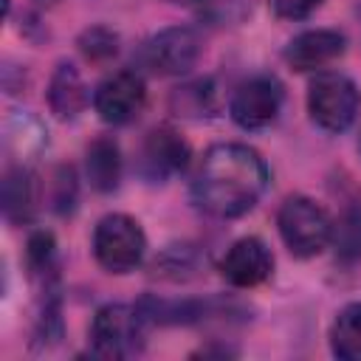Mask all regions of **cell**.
Returning a JSON list of instances; mask_svg holds the SVG:
<instances>
[{
    "instance_id": "obj_13",
    "label": "cell",
    "mask_w": 361,
    "mask_h": 361,
    "mask_svg": "<svg viewBox=\"0 0 361 361\" xmlns=\"http://www.w3.org/2000/svg\"><path fill=\"white\" fill-rule=\"evenodd\" d=\"M85 172L87 180L96 192H113L118 189L121 180V152L118 144L107 135L90 141V147L85 149Z\"/></svg>"
},
{
    "instance_id": "obj_8",
    "label": "cell",
    "mask_w": 361,
    "mask_h": 361,
    "mask_svg": "<svg viewBox=\"0 0 361 361\" xmlns=\"http://www.w3.org/2000/svg\"><path fill=\"white\" fill-rule=\"evenodd\" d=\"M144 102H147V87L135 71H118L107 76L93 93V107L99 118L107 124H130L141 113Z\"/></svg>"
},
{
    "instance_id": "obj_21",
    "label": "cell",
    "mask_w": 361,
    "mask_h": 361,
    "mask_svg": "<svg viewBox=\"0 0 361 361\" xmlns=\"http://www.w3.org/2000/svg\"><path fill=\"white\" fill-rule=\"evenodd\" d=\"M169 3L183 6V8H195L197 14H203L209 20L237 17L240 14V6H243V0H169Z\"/></svg>"
},
{
    "instance_id": "obj_14",
    "label": "cell",
    "mask_w": 361,
    "mask_h": 361,
    "mask_svg": "<svg viewBox=\"0 0 361 361\" xmlns=\"http://www.w3.org/2000/svg\"><path fill=\"white\" fill-rule=\"evenodd\" d=\"M330 350L341 361H361V302L344 305L330 324Z\"/></svg>"
},
{
    "instance_id": "obj_17",
    "label": "cell",
    "mask_w": 361,
    "mask_h": 361,
    "mask_svg": "<svg viewBox=\"0 0 361 361\" xmlns=\"http://www.w3.org/2000/svg\"><path fill=\"white\" fill-rule=\"evenodd\" d=\"M172 110L178 116H189V118H203V116H212L214 113V90H212V82H192V85H183L172 93Z\"/></svg>"
},
{
    "instance_id": "obj_24",
    "label": "cell",
    "mask_w": 361,
    "mask_h": 361,
    "mask_svg": "<svg viewBox=\"0 0 361 361\" xmlns=\"http://www.w3.org/2000/svg\"><path fill=\"white\" fill-rule=\"evenodd\" d=\"M358 152H361V135H358Z\"/></svg>"
},
{
    "instance_id": "obj_12",
    "label": "cell",
    "mask_w": 361,
    "mask_h": 361,
    "mask_svg": "<svg viewBox=\"0 0 361 361\" xmlns=\"http://www.w3.org/2000/svg\"><path fill=\"white\" fill-rule=\"evenodd\" d=\"M85 104H87V87L82 82V73L71 62L56 65V71L51 73V82H48L51 113L62 121H71L85 110Z\"/></svg>"
},
{
    "instance_id": "obj_5",
    "label": "cell",
    "mask_w": 361,
    "mask_h": 361,
    "mask_svg": "<svg viewBox=\"0 0 361 361\" xmlns=\"http://www.w3.org/2000/svg\"><path fill=\"white\" fill-rule=\"evenodd\" d=\"M307 113L327 133H344L355 124L361 113V90L358 85L336 71H324L310 82L307 90Z\"/></svg>"
},
{
    "instance_id": "obj_23",
    "label": "cell",
    "mask_w": 361,
    "mask_h": 361,
    "mask_svg": "<svg viewBox=\"0 0 361 361\" xmlns=\"http://www.w3.org/2000/svg\"><path fill=\"white\" fill-rule=\"evenodd\" d=\"M322 3H324V0H271L276 17H282V20H305V17H310Z\"/></svg>"
},
{
    "instance_id": "obj_11",
    "label": "cell",
    "mask_w": 361,
    "mask_h": 361,
    "mask_svg": "<svg viewBox=\"0 0 361 361\" xmlns=\"http://www.w3.org/2000/svg\"><path fill=\"white\" fill-rule=\"evenodd\" d=\"M347 39L341 31L333 28H313L293 37L285 48V59L293 71H322L338 56H344Z\"/></svg>"
},
{
    "instance_id": "obj_15",
    "label": "cell",
    "mask_w": 361,
    "mask_h": 361,
    "mask_svg": "<svg viewBox=\"0 0 361 361\" xmlns=\"http://www.w3.org/2000/svg\"><path fill=\"white\" fill-rule=\"evenodd\" d=\"M34 212V183L25 166H8L3 178V214L11 223H25Z\"/></svg>"
},
{
    "instance_id": "obj_16",
    "label": "cell",
    "mask_w": 361,
    "mask_h": 361,
    "mask_svg": "<svg viewBox=\"0 0 361 361\" xmlns=\"http://www.w3.org/2000/svg\"><path fill=\"white\" fill-rule=\"evenodd\" d=\"M330 243L336 245L338 259L344 262L361 259V197H353L344 203L341 214L333 220Z\"/></svg>"
},
{
    "instance_id": "obj_20",
    "label": "cell",
    "mask_w": 361,
    "mask_h": 361,
    "mask_svg": "<svg viewBox=\"0 0 361 361\" xmlns=\"http://www.w3.org/2000/svg\"><path fill=\"white\" fill-rule=\"evenodd\" d=\"M197 268V254L192 245H169L161 259H155V271H161V276L169 279H186L192 276Z\"/></svg>"
},
{
    "instance_id": "obj_10",
    "label": "cell",
    "mask_w": 361,
    "mask_h": 361,
    "mask_svg": "<svg viewBox=\"0 0 361 361\" xmlns=\"http://www.w3.org/2000/svg\"><path fill=\"white\" fill-rule=\"evenodd\" d=\"M274 271V254L259 237H243L228 245L220 259V274L234 288H254Z\"/></svg>"
},
{
    "instance_id": "obj_7",
    "label": "cell",
    "mask_w": 361,
    "mask_h": 361,
    "mask_svg": "<svg viewBox=\"0 0 361 361\" xmlns=\"http://www.w3.org/2000/svg\"><path fill=\"white\" fill-rule=\"evenodd\" d=\"M282 110V85L274 76H251L245 79L228 104L231 118L243 130H262L268 127Z\"/></svg>"
},
{
    "instance_id": "obj_19",
    "label": "cell",
    "mask_w": 361,
    "mask_h": 361,
    "mask_svg": "<svg viewBox=\"0 0 361 361\" xmlns=\"http://www.w3.org/2000/svg\"><path fill=\"white\" fill-rule=\"evenodd\" d=\"M79 51L90 62H107L118 54V34H113L104 25H93L79 37Z\"/></svg>"
},
{
    "instance_id": "obj_6",
    "label": "cell",
    "mask_w": 361,
    "mask_h": 361,
    "mask_svg": "<svg viewBox=\"0 0 361 361\" xmlns=\"http://www.w3.org/2000/svg\"><path fill=\"white\" fill-rule=\"evenodd\" d=\"M200 59V37L186 25H169L147 39L144 62L161 76H183Z\"/></svg>"
},
{
    "instance_id": "obj_9",
    "label": "cell",
    "mask_w": 361,
    "mask_h": 361,
    "mask_svg": "<svg viewBox=\"0 0 361 361\" xmlns=\"http://www.w3.org/2000/svg\"><path fill=\"white\" fill-rule=\"evenodd\" d=\"M189 158H192V152H189V144L183 141V135H178L172 127H158L141 144L138 172L144 180L158 183V180H166V178L183 172Z\"/></svg>"
},
{
    "instance_id": "obj_2",
    "label": "cell",
    "mask_w": 361,
    "mask_h": 361,
    "mask_svg": "<svg viewBox=\"0 0 361 361\" xmlns=\"http://www.w3.org/2000/svg\"><path fill=\"white\" fill-rule=\"evenodd\" d=\"M276 226H279V234L288 251L302 259L322 254L333 237V220L327 209L305 195H290L279 206Z\"/></svg>"
},
{
    "instance_id": "obj_22",
    "label": "cell",
    "mask_w": 361,
    "mask_h": 361,
    "mask_svg": "<svg viewBox=\"0 0 361 361\" xmlns=\"http://www.w3.org/2000/svg\"><path fill=\"white\" fill-rule=\"evenodd\" d=\"M54 186H56L54 209H56V212H62V214H65V212H71V209H73V200H76V178H73V169H71V166L56 169Z\"/></svg>"
},
{
    "instance_id": "obj_4",
    "label": "cell",
    "mask_w": 361,
    "mask_h": 361,
    "mask_svg": "<svg viewBox=\"0 0 361 361\" xmlns=\"http://www.w3.org/2000/svg\"><path fill=\"white\" fill-rule=\"evenodd\" d=\"M144 324L147 316L130 305H104L96 310L90 322V347L99 358H130L144 347Z\"/></svg>"
},
{
    "instance_id": "obj_18",
    "label": "cell",
    "mask_w": 361,
    "mask_h": 361,
    "mask_svg": "<svg viewBox=\"0 0 361 361\" xmlns=\"http://www.w3.org/2000/svg\"><path fill=\"white\" fill-rule=\"evenodd\" d=\"M8 144L20 152V155H28V152H37L42 144H45V130L39 127L37 118L31 116H14L8 121Z\"/></svg>"
},
{
    "instance_id": "obj_1",
    "label": "cell",
    "mask_w": 361,
    "mask_h": 361,
    "mask_svg": "<svg viewBox=\"0 0 361 361\" xmlns=\"http://www.w3.org/2000/svg\"><path fill=\"white\" fill-rule=\"evenodd\" d=\"M268 186V166L245 144H214L192 178V200L212 217H240L251 212Z\"/></svg>"
},
{
    "instance_id": "obj_3",
    "label": "cell",
    "mask_w": 361,
    "mask_h": 361,
    "mask_svg": "<svg viewBox=\"0 0 361 361\" xmlns=\"http://www.w3.org/2000/svg\"><path fill=\"white\" fill-rule=\"evenodd\" d=\"M147 234L130 214H104L93 231V257L110 274H130L141 265Z\"/></svg>"
}]
</instances>
